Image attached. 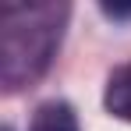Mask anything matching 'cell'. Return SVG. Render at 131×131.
Wrapping results in <instances>:
<instances>
[{
  "label": "cell",
  "instance_id": "obj_1",
  "mask_svg": "<svg viewBox=\"0 0 131 131\" xmlns=\"http://www.w3.org/2000/svg\"><path fill=\"white\" fill-rule=\"evenodd\" d=\"M25 25L14 21L11 11H4V32H0V74L14 89L21 78L39 74L60 39V18L64 7H21Z\"/></svg>",
  "mask_w": 131,
  "mask_h": 131
},
{
  "label": "cell",
  "instance_id": "obj_2",
  "mask_svg": "<svg viewBox=\"0 0 131 131\" xmlns=\"http://www.w3.org/2000/svg\"><path fill=\"white\" fill-rule=\"evenodd\" d=\"M103 103L113 117L121 121H131V64L117 67L106 78V92H103Z\"/></svg>",
  "mask_w": 131,
  "mask_h": 131
},
{
  "label": "cell",
  "instance_id": "obj_3",
  "mask_svg": "<svg viewBox=\"0 0 131 131\" xmlns=\"http://www.w3.org/2000/svg\"><path fill=\"white\" fill-rule=\"evenodd\" d=\"M28 131H78V117H74L71 103L50 99V103H43V106L36 110Z\"/></svg>",
  "mask_w": 131,
  "mask_h": 131
},
{
  "label": "cell",
  "instance_id": "obj_4",
  "mask_svg": "<svg viewBox=\"0 0 131 131\" xmlns=\"http://www.w3.org/2000/svg\"><path fill=\"white\" fill-rule=\"evenodd\" d=\"M4 131H11V128H4Z\"/></svg>",
  "mask_w": 131,
  "mask_h": 131
}]
</instances>
